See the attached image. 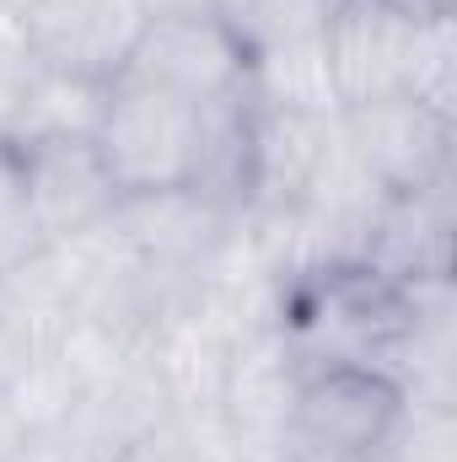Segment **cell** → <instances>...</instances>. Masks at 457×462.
Here are the masks:
<instances>
[{"instance_id":"cell-2","label":"cell","mask_w":457,"mask_h":462,"mask_svg":"<svg viewBox=\"0 0 457 462\" xmlns=\"http://www.w3.org/2000/svg\"><path fill=\"white\" fill-rule=\"evenodd\" d=\"M114 81H140L205 108L247 81V43L221 11H151Z\"/></svg>"},{"instance_id":"cell-4","label":"cell","mask_w":457,"mask_h":462,"mask_svg":"<svg viewBox=\"0 0 457 462\" xmlns=\"http://www.w3.org/2000/svg\"><path fill=\"white\" fill-rule=\"evenodd\" d=\"M431 16H442V11H425L420 0H340V11L323 32L340 108L409 92L415 49H420V32Z\"/></svg>"},{"instance_id":"cell-9","label":"cell","mask_w":457,"mask_h":462,"mask_svg":"<svg viewBox=\"0 0 457 462\" xmlns=\"http://www.w3.org/2000/svg\"><path fill=\"white\" fill-rule=\"evenodd\" d=\"M0 403H5V414H11L27 436H38V430L65 425V420L81 409V382L70 376V365H65L54 349H38L16 376L0 387Z\"/></svg>"},{"instance_id":"cell-7","label":"cell","mask_w":457,"mask_h":462,"mask_svg":"<svg viewBox=\"0 0 457 462\" xmlns=\"http://www.w3.org/2000/svg\"><path fill=\"white\" fill-rule=\"evenodd\" d=\"M16 178H22V199L33 210V226L43 242L70 236V231L108 221L118 205V189L98 156L92 140H49V145H27L11 151Z\"/></svg>"},{"instance_id":"cell-10","label":"cell","mask_w":457,"mask_h":462,"mask_svg":"<svg viewBox=\"0 0 457 462\" xmlns=\"http://www.w3.org/2000/svg\"><path fill=\"white\" fill-rule=\"evenodd\" d=\"M340 0H227L221 16L242 32L247 54L264 43H296V38H323L334 22Z\"/></svg>"},{"instance_id":"cell-1","label":"cell","mask_w":457,"mask_h":462,"mask_svg":"<svg viewBox=\"0 0 457 462\" xmlns=\"http://www.w3.org/2000/svg\"><path fill=\"white\" fill-rule=\"evenodd\" d=\"M98 156L118 194H151L194 183L200 172V108L140 81H114L98 129Z\"/></svg>"},{"instance_id":"cell-6","label":"cell","mask_w":457,"mask_h":462,"mask_svg":"<svg viewBox=\"0 0 457 462\" xmlns=\"http://www.w3.org/2000/svg\"><path fill=\"white\" fill-rule=\"evenodd\" d=\"M231 205L210 199L194 183L178 189H151V194H118L114 205V226L129 236V247L167 280H189L194 269L210 258V247L227 236L231 226Z\"/></svg>"},{"instance_id":"cell-12","label":"cell","mask_w":457,"mask_h":462,"mask_svg":"<svg viewBox=\"0 0 457 462\" xmlns=\"http://www.w3.org/2000/svg\"><path fill=\"white\" fill-rule=\"evenodd\" d=\"M0 60H33L27 16H22V5H11V0H0Z\"/></svg>"},{"instance_id":"cell-5","label":"cell","mask_w":457,"mask_h":462,"mask_svg":"<svg viewBox=\"0 0 457 462\" xmlns=\"http://www.w3.org/2000/svg\"><path fill=\"white\" fill-rule=\"evenodd\" d=\"M340 134H344V145L355 151V162L393 199L436 189V178L447 167V114L425 108L409 92L340 108Z\"/></svg>"},{"instance_id":"cell-11","label":"cell","mask_w":457,"mask_h":462,"mask_svg":"<svg viewBox=\"0 0 457 462\" xmlns=\"http://www.w3.org/2000/svg\"><path fill=\"white\" fill-rule=\"evenodd\" d=\"M38 60H0V140L11 129V118L22 108V92H27V76H33Z\"/></svg>"},{"instance_id":"cell-8","label":"cell","mask_w":457,"mask_h":462,"mask_svg":"<svg viewBox=\"0 0 457 462\" xmlns=\"http://www.w3.org/2000/svg\"><path fill=\"white\" fill-rule=\"evenodd\" d=\"M108 97H114V81H103V76L65 70V65H33L22 108L0 145L27 151V145H49V140H98Z\"/></svg>"},{"instance_id":"cell-3","label":"cell","mask_w":457,"mask_h":462,"mask_svg":"<svg viewBox=\"0 0 457 462\" xmlns=\"http://www.w3.org/2000/svg\"><path fill=\"white\" fill-rule=\"evenodd\" d=\"M404 425V387L382 365H318L296 393V441L302 457H355L393 447Z\"/></svg>"}]
</instances>
